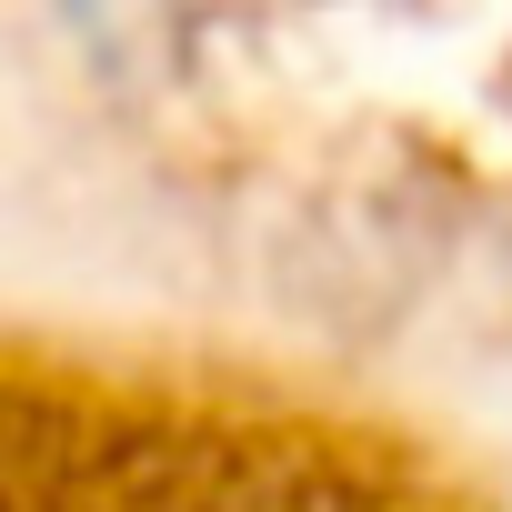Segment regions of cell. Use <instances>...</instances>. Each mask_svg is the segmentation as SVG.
Wrapping results in <instances>:
<instances>
[{
  "label": "cell",
  "mask_w": 512,
  "mask_h": 512,
  "mask_svg": "<svg viewBox=\"0 0 512 512\" xmlns=\"http://www.w3.org/2000/svg\"><path fill=\"white\" fill-rule=\"evenodd\" d=\"M181 11V0H61V21H71V41H91L101 61H131L161 21Z\"/></svg>",
  "instance_id": "6da1fadb"
}]
</instances>
